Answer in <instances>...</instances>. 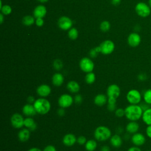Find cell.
Instances as JSON below:
<instances>
[{
	"label": "cell",
	"mask_w": 151,
	"mask_h": 151,
	"mask_svg": "<svg viewBox=\"0 0 151 151\" xmlns=\"http://www.w3.org/2000/svg\"><path fill=\"white\" fill-rule=\"evenodd\" d=\"M52 66L57 71L61 70L63 67V61L60 59H55L52 63Z\"/></svg>",
	"instance_id": "cell-30"
},
{
	"label": "cell",
	"mask_w": 151,
	"mask_h": 151,
	"mask_svg": "<svg viewBox=\"0 0 151 151\" xmlns=\"http://www.w3.org/2000/svg\"><path fill=\"white\" fill-rule=\"evenodd\" d=\"M110 28V24L109 21H104L100 24V29L103 32L107 31L108 30H109Z\"/></svg>",
	"instance_id": "cell-32"
},
{
	"label": "cell",
	"mask_w": 151,
	"mask_h": 151,
	"mask_svg": "<svg viewBox=\"0 0 151 151\" xmlns=\"http://www.w3.org/2000/svg\"><path fill=\"white\" fill-rule=\"evenodd\" d=\"M35 100L36 99L32 96H29L27 98V101L28 103H29V104H34V103L35 102Z\"/></svg>",
	"instance_id": "cell-45"
},
{
	"label": "cell",
	"mask_w": 151,
	"mask_h": 151,
	"mask_svg": "<svg viewBox=\"0 0 151 151\" xmlns=\"http://www.w3.org/2000/svg\"><path fill=\"white\" fill-rule=\"evenodd\" d=\"M3 14H0V17H1V19H0V22H1V24H2V22H3V20H4V19H3V15H2Z\"/></svg>",
	"instance_id": "cell-51"
},
{
	"label": "cell",
	"mask_w": 151,
	"mask_h": 151,
	"mask_svg": "<svg viewBox=\"0 0 151 151\" xmlns=\"http://www.w3.org/2000/svg\"><path fill=\"white\" fill-rule=\"evenodd\" d=\"M79 67L84 73H88L92 72L94 68L93 61L88 57L82 58L79 62Z\"/></svg>",
	"instance_id": "cell-7"
},
{
	"label": "cell",
	"mask_w": 151,
	"mask_h": 151,
	"mask_svg": "<svg viewBox=\"0 0 151 151\" xmlns=\"http://www.w3.org/2000/svg\"><path fill=\"white\" fill-rule=\"evenodd\" d=\"M101 48V53L104 55H108L113 52L115 45L114 42L111 40H106L100 45Z\"/></svg>",
	"instance_id": "cell-9"
},
{
	"label": "cell",
	"mask_w": 151,
	"mask_h": 151,
	"mask_svg": "<svg viewBox=\"0 0 151 151\" xmlns=\"http://www.w3.org/2000/svg\"><path fill=\"white\" fill-rule=\"evenodd\" d=\"M1 10L2 11V13L6 15L10 14L12 12L11 7L8 5H5L2 6V7L1 8Z\"/></svg>",
	"instance_id": "cell-33"
},
{
	"label": "cell",
	"mask_w": 151,
	"mask_h": 151,
	"mask_svg": "<svg viewBox=\"0 0 151 151\" xmlns=\"http://www.w3.org/2000/svg\"><path fill=\"white\" fill-rule=\"evenodd\" d=\"M37 114L45 115L51 110V103L46 98L39 97L37 99L33 104Z\"/></svg>",
	"instance_id": "cell-2"
},
{
	"label": "cell",
	"mask_w": 151,
	"mask_h": 151,
	"mask_svg": "<svg viewBox=\"0 0 151 151\" xmlns=\"http://www.w3.org/2000/svg\"><path fill=\"white\" fill-rule=\"evenodd\" d=\"M146 134L149 138L151 139V125L147 126L146 129Z\"/></svg>",
	"instance_id": "cell-44"
},
{
	"label": "cell",
	"mask_w": 151,
	"mask_h": 151,
	"mask_svg": "<svg viewBox=\"0 0 151 151\" xmlns=\"http://www.w3.org/2000/svg\"><path fill=\"white\" fill-rule=\"evenodd\" d=\"M139 124L136 121H129L126 126V131L129 134H134L137 133L139 129Z\"/></svg>",
	"instance_id": "cell-22"
},
{
	"label": "cell",
	"mask_w": 151,
	"mask_h": 151,
	"mask_svg": "<svg viewBox=\"0 0 151 151\" xmlns=\"http://www.w3.org/2000/svg\"><path fill=\"white\" fill-rule=\"evenodd\" d=\"M142 119L146 125H151V107L143 111Z\"/></svg>",
	"instance_id": "cell-26"
},
{
	"label": "cell",
	"mask_w": 151,
	"mask_h": 151,
	"mask_svg": "<svg viewBox=\"0 0 151 151\" xmlns=\"http://www.w3.org/2000/svg\"><path fill=\"white\" fill-rule=\"evenodd\" d=\"M127 151H142V150L138 146H133L129 147Z\"/></svg>",
	"instance_id": "cell-46"
},
{
	"label": "cell",
	"mask_w": 151,
	"mask_h": 151,
	"mask_svg": "<svg viewBox=\"0 0 151 151\" xmlns=\"http://www.w3.org/2000/svg\"><path fill=\"white\" fill-rule=\"evenodd\" d=\"M130 139L133 145L138 147L143 145L146 142V138L144 134L139 132L133 134Z\"/></svg>",
	"instance_id": "cell-12"
},
{
	"label": "cell",
	"mask_w": 151,
	"mask_h": 151,
	"mask_svg": "<svg viewBox=\"0 0 151 151\" xmlns=\"http://www.w3.org/2000/svg\"><path fill=\"white\" fill-rule=\"evenodd\" d=\"M107 99H108V97L107 95L102 93H100L95 96L93 99V101L96 106L99 107H102L107 104Z\"/></svg>",
	"instance_id": "cell-19"
},
{
	"label": "cell",
	"mask_w": 151,
	"mask_h": 151,
	"mask_svg": "<svg viewBox=\"0 0 151 151\" xmlns=\"http://www.w3.org/2000/svg\"><path fill=\"white\" fill-rule=\"evenodd\" d=\"M87 138L84 136H79L77 138V143L79 145H84L87 142Z\"/></svg>",
	"instance_id": "cell-35"
},
{
	"label": "cell",
	"mask_w": 151,
	"mask_h": 151,
	"mask_svg": "<svg viewBox=\"0 0 151 151\" xmlns=\"http://www.w3.org/2000/svg\"><path fill=\"white\" fill-rule=\"evenodd\" d=\"M42 151H57L55 147L52 145H47L44 149Z\"/></svg>",
	"instance_id": "cell-39"
},
{
	"label": "cell",
	"mask_w": 151,
	"mask_h": 151,
	"mask_svg": "<svg viewBox=\"0 0 151 151\" xmlns=\"http://www.w3.org/2000/svg\"><path fill=\"white\" fill-rule=\"evenodd\" d=\"M146 151H151V150H146Z\"/></svg>",
	"instance_id": "cell-54"
},
{
	"label": "cell",
	"mask_w": 151,
	"mask_h": 151,
	"mask_svg": "<svg viewBox=\"0 0 151 151\" xmlns=\"http://www.w3.org/2000/svg\"><path fill=\"white\" fill-rule=\"evenodd\" d=\"M150 9V6L143 2H138L135 6L136 12L139 16L143 18H146L150 15L151 12Z\"/></svg>",
	"instance_id": "cell-5"
},
{
	"label": "cell",
	"mask_w": 151,
	"mask_h": 151,
	"mask_svg": "<svg viewBox=\"0 0 151 151\" xmlns=\"http://www.w3.org/2000/svg\"><path fill=\"white\" fill-rule=\"evenodd\" d=\"M116 132H117L116 133H117V134H120L121 133H123V129L122 127H118L117 128Z\"/></svg>",
	"instance_id": "cell-49"
},
{
	"label": "cell",
	"mask_w": 151,
	"mask_h": 151,
	"mask_svg": "<svg viewBox=\"0 0 151 151\" xmlns=\"http://www.w3.org/2000/svg\"><path fill=\"white\" fill-rule=\"evenodd\" d=\"M116 109H117L116 104L107 103V109L108 110V111H109L110 112L114 111Z\"/></svg>",
	"instance_id": "cell-37"
},
{
	"label": "cell",
	"mask_w": 151,
	"mask_h": 151,
	"mask_svg": "<svg viewBox=\"0 0 151 151\" xmlns=\"http://www.w3.org/2000/svg\"><path fill=\"white\" fill-rule=\"evenodd\" d=\"M65 109L62 108V107H60L57 111V113L58 114V116L60 117H63L65 114Z\"/></svg>",
	"instance_id": "cell-41"
},
{
	"label": "cell",
	"mask_w": 151,
	"mask_h": 151,
	"mask_svg": "<svg viewBox=\"0 0 151 151\" xmlns=\"http://www.w3.org/2000/svg\"><path fill=\"white\" fill-rule=\"evenodd\" d=\"M100 151H110V148L109 146L104 145L101 147Z\"/></svg>",
	"instance_id": "cell-47"
},
{
	"label": "cell",
	"mask_w": 151,
	"mask_h": 151,
	"mask_svg": "<svg viewBox=\"0 0 151 151\" xmlns=\"http://www.w3.org/2000/svg\"><path fill=\"white\" fill-rule=\"evenodd\" d=\"M22 113L26 117H33L37 113L33 104L27 103L22 107Z\"/></svg>",
	"instance_id": "cell-16"
},
{
	"label": "cell",
	"mask_w": 151,
	"mask_h": 151,
	"mask_svg": "<svg viewBox=\"0 0 151 151\" xmlns=\"http://www.w3.org/2000/svg\"><path fill=\"white\" fill-rule=\"evenodd\" d=\"M114 114L115 116L117 117L121 118L124 116H125V111L124 109L122 108H117L116 110L114 111Z\"/></svg>",
	"instance_id": "cell-34"
},
{
	"label": "cell",
	"mask_w": 151,
	"mask_h": 151,
	"mask_svg": "<svg viewBox=\"0 0 151 151\" xmlns=\"http://www.w3.org/2000/svg\"><path fill=\"white\" fill-rule=\"evenodd\" d=\"M24 127L31 132L35 131L37 129V124L32 117H26L24 119Z\"/></svg>",
	"instance_id": "cell-23"
},
{
	"label": "cell",
	"mask_w": 151,
	"mask_h": 151,
	"mask_svg": "<svg viewBox=\"0 0 151 151\" xmlns=\"http://www.w3.org/2000/svg\"><path fill=\"white\" fill-rule=\"evenodd\" d=\"M80 88L79 83L75 80L69 81L67 84V89L71 93L77 94L80 91Z\"/></svg>",
	"instance_id": "cell-20"
},
{
	"label": "cell",
	"mask_w": 151,
	"mask_h": 151,
	"mask_svg": "<svg viewBox=\"0 0 151 151\" xmlns=\"http://www.w3.org/2000/svg\"><path fill=\"white\" fill-rule=\"evenodd\" d=\"M33 14L36 18H43L47 14V9L44 5H38L34 9Z\"/></svg>",
	"instance_id": "cell-24"
},
{
	"label": "cell",
	"mask_w": 151,
	"mask_h": 151,
	"mask_svg": "<svg viewBox=\"0 0 151 151\" xmlns=\"http://www.w3.org/2000/svg\"><path fill=\"white\" fill-rule=\"evenodd\" d=\"M78 32L76 28H71L68 31V37L71 40H76L78 37Z\"/></svg>",
	"instance_id": "cell-31"
},
{
	"label": "cell",
	"mask_w": 151,
	"mask_h": 151,
	"mask_svg": "<svg viewBox=\"0 0 151 151\" xmlns=\"http://www.w3.org/2000/svg\"><path fill=\"white\" fill-rule=\"evenodd\" d=\"M139 106H140V107L142 108L143 111H145V110H147V109H148L150 107V105L148 103L145 102L144 101H143V103H140L139 104Z\"/></svg>",
	"instance_id": "cell-40"
},
{
	"label": "cell",
	"mask_w": 151,
	"mask_h": 151,
	"mask_svg": "<svg viewBox=\"0 0 151 151\" xmlns=\"http://www.w3.org/2000/svg\"><path fill=\"white\" fill-rule=\"evenodd\" d=\"M77 137L75 134L71 133L65 134L62 139V142L64 146L71 147L77 143Z\"/></svg>",
	"instance_id": "cell-13"
},
{
	"label": "cell",
	"mask_w": 151,
	"mask_h": 151,
	"mask_svg": "<svg viewBox=\"0 0 151 151\" xmlns=\"http://www.w3.org/2000/svg\"><path fill=\"white\" fill-rule=\"evenodd\" d=\"M58 27L63 30H67L71 28L73 25V22L71 19L65 16L61 17L59 18L58 21Z\"/></svg>",
	"instance_id": "cell-15"
},
{
	"label": "cell",
	"mask_w": 151,
	"mask_h": 151,
	"mask_svg": "<svg viewBox=\"0 0 151 151\" xmlns=\"http://www.w3.org/2000/svg\"><path fill=\"white\" fill-rule=\"evenodd\" d=\"M121 0H111V3L114 5H117L120 4Z\"/></svg>",
	"instance_id": "cell-50"
},
{
	"label": "cell",
	"mask_w": 151,
	"mask_h": 151,
	"mask_svg": "<svg viewBox=\"0 0 151 151\" xmlns=\"http://www.w3.org/2000/svg\"><path fill=\"white\" fill-rule=\"evenodd\" d=\"M36 93L40 97L46 98L51 93V88L47 84H40L36 88Z\"/></svg>",
	"instance_id": "cell-10"
},
{
	"label": "cell",
	"mask_w": 151,
	"mask_h": 151,
	"mask_svg": "<svg viewBox=\"0 0 151 151\" xmlns=\"http://www.w3.org/2000/svg\"><path fill=\"white\" fill-rule=\"evenodd\" d=\"M35 24L38 27H41L44 24V20L42 18H38L35 20Z\"/></svg>",
	"instance_id": "cell-42"
},
{
	"label": "cell",
	"mask_w": 151,
	"mask_h": 151,
	"mask_svg": "<svg viewBox=\"0 0 151 151\" xmlns=\"http://www.w3.org/2000/svg\"><path fill=\"white\" fill-rule=\"evenodd\" d=\"M109 140L110 145L115 148L120 147L123 144V139L120 135L117 133L111 135Z\"/></svg>",
	"instance_id": "cell-21"
},
{
	"label": "cell",
	"mask_w": 151,
	"mask_h": 151,
	"mask_svg": "<svg viewBox=\"0 0 151 151\" xmlns=\"http://www.w3.org/2000/svg\"><path fill=\"white\" fill-rule=\"evenodd\" d=\"M111 130L106 126H99L94 131V137L97 141L105 142L110 139L111 136Z\"/></svg>",
	"instance_id": "cell-3"
},
{
	"label": "cell",
	"mask_w": 151,
	"mask_h": 151,
	"mask_svg": "<svg viewBox=\"0 0 151 151\" xmlns=\"http://www.w3.org/2000/svg\"><path fill=\"white\" fill-rule=\"evenodd\" d=\"M149 5L150 6V7L151 8V0H149Z\"/></svg>",
	"instance_id": "cell-53"
},
{
	"label": "cell",
	"mask_w": 151,
	"mask_h": 151,
	"mask_svg": "<svg viewBox=\"0 0 151 151\" xmlns=\"http://www.w3.org/2000/svg\"><path fill=\"white\" fill-rule=\"evenodd\" d=\"M141 42V37L140 35L136 32L130 33L127 37L128 44L132 47H137Z\"/></svg>",
	"instance_id": "cell-14"
},
{
	"label": "cell",
	"mask_w": 151,
	"mask_h": 151,
	"mask_svg": "<svg viewBox=\"0 0 151 151\" xmlns=\"http://www.w3.org/2000/svg\"><path fill=\"white\" fill-rule=\"evenodd\" d=\"M125 117L129 121H137L142 118L143 110L139 104H129L125 109Z\"/></svg>",
	"instance_id": "cell-1"
},
{
	"label": "cell",
	"mask_w": 151,
	"mask_h": 151,
	"mask_svg": "<svg viewBox=\"0 0 151 151\" xmlns=\"http://www.w3.org/2000/svg\"><path fill=\"white\" fill-rule=\"evenodd\" d=\"M51 82L54 86L60 87L64 82V77L61 73H55L52 76Z\"/></svg>",
	"instance_id": "cell-18"
},
{
	"label": "cell",
	"mask_w": 151,
	"mask_h": 151,
	"mask_svg": "<svg viewBox=\"0 0 151 151\" xmlns=\"http://www.w3.org/2000/svg\"><path fill=\"white\" fill-rule=\"evenodd\" d=\"M74 97L70 94L64 93L60 96L58 99V104L60 107L69 108L74 103Z\"/></svg>",
	"instance_id": "cell-6"
},
{
	"label": "cell",
	"mask_w": 151,
	"mask_h": 151,
	"mask_svg": "<svg viewBox=\"0 0 151 151\" xmlns=\"http://www.w3.org/2000/svg\"><path fill=\"white\" fill-rule=\"evenodd\" d=\"M83 96L80 94H78V93L76 94V95L74 97V101L76 104H81L83 101Z\"/></svg>",
	"instance_id": "cell-36"
},
{
	"label": "cell",
	"mask_w": 151,
	"mask_h": 151,
	"mask_svg": "<svg viewBox=\"0 0 151 151\" xmlns=\"http://www.w3.org/2000/svg\"><path fill=\"white\" fill-rule=\"evenodd\" d=\"M31 136V131L27 128L21 129L17 134V137L18 140L21 142H25L28 141Z\"/></svg>",
	"instance_id": "cell-17"
},
{
	"label": "cell",
	"mask_w": 151,
	"mask_h": 151,
	"mask_svg": "<svg viewBox=\"0 0 151 151\" xmlns=\"http://www.w3.org/2000/svg\"><path fill=\"white\" fill-rule=\"evenodd\" d=\"M84 147L86 151H94L97 147V142L96 139L87 140L84 145Z\"/></svg>",
	"instance_id": "cell-25"
},
{
	"label": "cell",
	"mask_w": 151,
	"mask_h": 151,
	"mask_svg": "<svg viewBox=\"0 0 151 151\" xmlns=\"http://www.w3.org/2000/svg\"><path fill=\"white\" fill-rule=\"evenodd\" d=\"M27 151H42L41 149L37 147H32L29 148Z\"/></svg>",
	"instance_id": "cell-48"
},
{
	"label": "cell",
	"mask_w": 151,
	"mask_h": 151,
	"mask_svg": "<svg viewBox=\"0 0 151 151\" xmlns=\"http://www.w3.org/2000/svg\"><path fill=\"white\" fill-rule=\"evenodd\" d=\"M24 119L22 114L18 113H14L10 118L11 124L15 129H21L24 127Z\"/></svg>",
	"instance_id": "cell-8"
},
{
	"label": "cell",
	"mask_w": 151,
	"mask_h": 151,
	"mask_svg": "<svg viewBox=\"0 0 151 151\" xmlns=\"http://www.w3.org/2000/svg\"><path fill=\"white\" fill-rule=\"evenodd\" d=\"M147 78V76L145 73H140L137 75V79L140 81H144Z\"/></svg>",
	"instance_id": "cell-38"
},
{
	"label": "cell",
	"mask_w": 151,
	"mask_h": 151,
	"mask_svg": "<svg viewBox=\"0 0 151 151\" xmlns=\"http://www.w3.org/2000/svg\"><path fill=\"white\" fill-rule=\"evenodd\" d=\"M38 1H40V2H45L48 1V0H38Z\"/></svg>",
	"instance_id": "cell-52"
},
{
	"label": "cell",
	"mask_w": 151,
	"mask_h": 151,
	"mask_svg": "<svg viewBox=\"0 0 151 151\" xmlns=\"http://www.w3.org/2000/svg\"><path fill=\"white\" fill-rule=\"evenodd\" d=\"M121 90L120 87L116 84L109 85L106 89V95L107 97L117 99L120 95Z\"/></svg>",
	"instance_id": "cell-11"
},
{
	"label": "cell",
	"mask_w": 151,
	"mask_h": 151,
	"mask_svg": "<svg viewBox=\"0 0 151 151\" xmlns=\"http://www.w3.org/2000/svg\"><path fill=\"white\" fill-rule=\"evenodd\" d=\"M34 22V18L31 15H26L22 18V23L27 26H30L32 25Z\"/></svg>",
	"instance_id": "cell-29"
},
{
	"label": "cell",
	"mask_w": 151,
	"mask_h": 151,
	"mask_svg": "<svg viewBox=\"0 0 151 151\" xmlns=\"http://www.w3.org/2000/svg\"><path fill=\"white\" fill-rule=\"evenodd\" d=\"M96 74L93 71L86 73L84 77L85 82L86 83V84L89 85H91L94 83V82L96 81Z\"/></svg>",
	"instance_id": "cell-27"
},
{
	"label": "cell",
	"mask_w": 151,
	"mask_h": 151,
	"mask_svg": "<svg viewBox=\"0 0 151 151\" xmlns=\"http://www.w3.org/2000/svg\"><path fill=\"white\" fill-rule=\"evenodd\" d=\"M126 97L130 104H139L141 103L142 96L139 90L131 89L127 93Z\"/></svg>",
	"instance_id": "cell-4"
},
{
	"label": "cell",
	"mask_w": 151,
	"mask_h": 151,
	"mask_svg": "<svg viewBox=\"0 0 151 151\" xmlns=\"http://www.w3.org/2000/svg\"><path fill=\"white\" fill-rule=\"evenodd\" d=\"M142 97L145 102L151 105V89H147L145 90Z\"/></svg>",
	"instance_id": "cell-28"
},
{
	"label": "cell",
	"mask_w": 151,
	"mask_h": 151,
	"mask_svg": "<svg viewBox=\"0 0 151 151\" xmlns=\"http://www.w3.org/2000/svg\"><path fill=\"white\" fill-rule=\"evenodd\" d=\"M97 54H98V52L96 51L95 48L91 49V50L90 51V52H89V55H90V56L91 58H95V57H96L97 55Z\"/></svg>",
	"instance_id": "cell-43"
}]
</instances>
